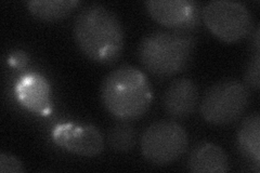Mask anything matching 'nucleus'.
<instances>
[{
  "label": "nucleus",
  "mask_w": 260,
  "mask_h": 173,
  "mask_svg": "<svg viewBox=\"0 0 260 173\" xmlns=\"http://www.w3.org/2000/svg\"><path fill=\"white\" fill-rule=\"evenodd\" d=\"M199 104V90L194 81L188 78L174 80L162 95V106L170 117H189Z\"/></svg>",
  "instance_id": "10"
},
{
  "label": "nucleus",
  "mask_w": 260,
  "mask_h": 173,
  "mask_svg": "<svg viewBox=\"0 0 260 173\" xmlns=\"http://www.w3.org/2000/svg\"><path fill=\"white\" fill-rule=\"evenodd\" d=\"M28 11L35 18L46 21L54 22L67 18L80 5L77 0H30L25 3Z\"/></svg>",
  "instance_id": "13"
},
{
  "label": "nucleus",
  "mask_w": 260,
  "mask_h": 173,
  "mask_svg": "<svg viewBox=\"0 0 260 173\" xmlns=\"http://www.w3.org/2000/svg\"><path fill=\"white\" fill-rule=\"evenodd\" d=\"M254 43H255L257 52H259V27H256L255 34H254Z\"/></svg>",
  "instance_id": "18"
},
{
  "label": "nucleus",
  "mask_w": 260,
  "mask_h": 173,
  "mask_svg": "<svg viewBox=\"0 0 260 173\" xmlns=\"http://www.w3.org/2000/svg\"><path fill=\"white\" fill-rule=\"evenodd\" d=\"M259 70H260V56L259 52L251 57L248 62L246 71H245V82L246 86L253 90H259L260 87V78H259Z\"/></svg>",
  "instance_id": "15"
},
{
  "label": "nucleus",
  "mask_w": 260,
  "mask_h": 173,
  "mask_svg": "<svg viewBox=\"0 0 260 173\" xmlns=\"http://www.w3.org/2000/svg\"><path fill=\"white\" fill-rule=\"evenodd\" d=\"M188 169L195 173H224L230 170L229 158L220 146L204 142L193 148Z\"/></svg>",
  "instance_id": "11"
},
{
  "label": "nucleus",
  "mask_w": 260,
  "mask_h": 173,
  "mask_svg": "<svg viewBox=\"0 0 260 173\" xmlns=\"http://www.w3.org/2000/svg\"><path fill=\"white\" fill-rule=\"evenodd\" d=\"M249 103L248 88L235 79H224L211 86L203 97L201 115L207 122L225 126L237 121Z\"/></svg>",
  "instance_id": "4"
},
{
  "label": "nucleus",
  "mask_w": 260,
  "mask_h": 173,
  "mask_svg": "<svg viewBox=\"0 0 260 173\" xmlns=\"http://www.w3.org/2000/svg\"><path fill=\"white\" fill-rule=\"evenodd\" d=\"M202 18L207 28L224 43L231 44L246 37L253 25L247 7L238 2L216 0L202 10Z\"/></svg>",
  "instance_id": "6"
},
{
  "label": "nucleus",
  "mask_w": 260,
  "mask_h": 173,
  "mask_svg": "<svg viewBox=\"0 0 260 173\" xmlns=\"http://www.w3.org/2000/svg\"><path fill=\"white\" fill-rule=\"evenodd\" d=\"M109 145L116 152L132 151L137 142L135 127L128 120H119L108 131Z\"/></svg>",
  "instance_id": "14"
},
{
  "label": "nucleus",
  "mask_w": 260,
  "mask_h": 173,
  "mask_svg": "<svg viewBox=\"0 0 260 173\" xmlns=\"http://www.w3.org/2000/svg\"><path fill=\"white\" fill-rule=\"evenodd\" d=\"M145 7L157 23L174 30L185 31L199 23L198 5L191 0H150Z\"/></svg>",
  "instance_id": "8"
},
{
  "label": "nucleus",
  "mask_w": 260,
  "mask_h": 173,
  "mask_svg": "<svg viewBox=\"0 0 260 173\" xmlns=\"http://www.w3.org/2000/svg\"><path fill=\"white\" fill-rule=\"evenodd\" d=\"M73 34L87 57L100 63H115L123 53L125 32L117 16L102 5H89L74 21Z\"/></svg>",
  "instance_id": "1"
},
{
  "label": "nucleus",
  "mask_w": 260,
  "mask_h": 173,
  "mask_svg": "<svg viewBox=\"0 0 260 173\" xmlns=\"http://www.w3.org/2000/svg\"><path fill=\"white\" fill-rule=\"evenodd\" d=\"M27 55L23 51H16L9 57V64L14 67H23L27 64Z\"/></svg>",
  "instance_id": "17"
},
{
  "label": "nucleus",
  "mask_w": 260,
  "mask_h": 173,
  "mask_svg": "<svg viewBox=\"0 0 260 173\" xmlns=\"http://www.w3.org/2000/svg\"><path fill=\"white\" fill-rule=\"evenodd\" d=\"M23 171V164L15 156L8 153H2V155H0V172L21 173Z\"/></svg>",
  "instance_id": "16"
},
{
  "label": "nucleus",
  "mask_w": 260,
  "mask_h": 173,
  "mask_svg": "<svg viewBox=\"0 0 260 173\" xmlns=\"http://www.w3.org/2000/svg\"><path fill=\"white\" fill-rule=\"evenodd\" d=\"M143 157L156 166L178 160L189 146L184 128L174 120H159L144 130L140 141Z\"/></svg>",
  "instance_id": "5"
},
{
  "label": "nucleus",
  "mask_w": 260,
  "mask_h": 173,
  "mask_svg": "<svg viewBox=\"0 0 260 173\" xmlns=\"http://www.w3.org/2000/svg\"><path fill=\"white\" fill-rule=\"evenodd\" d=\"M153 98L149 79L137 67L124 65L112 71L101 86V100L107 111L119 120L140 118Z\"/></svg>",
  "instance_id": "2"
},
{
  "label": "nucleus",
  "mask_w": 260,
  "mask_h": 173,
  "mask_svg": "<svg viewBox=\"0 0 260 173\" xmlns=\"http://www.w3.org/2000/svg\"><path fill=\"white\" fill-rule=\"evenodd\" d=\"M195 39L183 30H156L146 35L138 47L142 66L157 77H172L191 63Z\"/></svg>",
  "instance_id": "3"
},
{
  "label": "nucleus",
  "mask_w": 260,
  "mask_h": 173,
  "mask_svg": "<svg viewBox=\"0 0 260 173\" xmlns=\"http://www.w3.org/2000/svg\"><path fill=\"white\" fill-rule=\"evenodd\" d=\"M19 102L31 113L48 115L51 111L50 87L45 77L37 73L23 75L15 85Z\"/></svg>",
  "instance_id": "9"
},
{
  "label": "nucleus",
  "mask_w": 260,
  "mask_h": 173,
  "mask_svg": "<svg viewBox=\"0 0 260 173\" xmlns=\"http://www.w3.org/2000/svg\"><path fill=\"white\" fill-rule=\"evenodd\" d=\"M238 144L244 157L259 166L260 161V117L253 114L243 120L238 132Z\"/></svg>",
  "instance_id": "12"
},
{
  "label": "nucleus",
  "mask_w": 260,
  "mask_h": 173,
  "mask_svg": "<svg viewBox=\"0 0 260 173\" xmlns=\"http://www.w3.org/2000/svg\"><path fill=\"white\" fill-rule=\"evenodd\" d=\"M52 140L63 150L85 157H95L104 150V140L101 132L90 125H58L52 131Z\"/></svg>",
  "instance_id": "7"
}]
</instances>
